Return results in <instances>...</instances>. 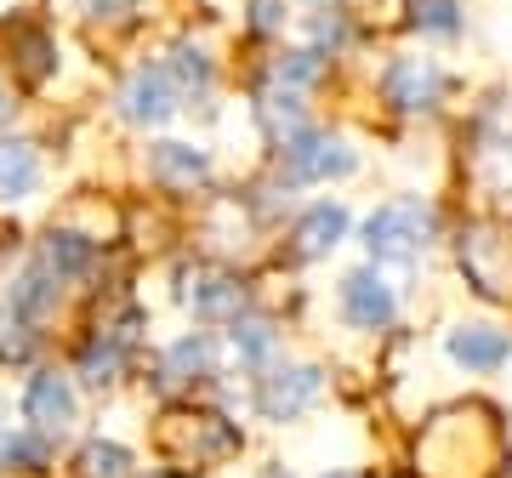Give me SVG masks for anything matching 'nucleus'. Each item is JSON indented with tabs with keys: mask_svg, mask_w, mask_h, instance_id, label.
<instances>
[{
	"mask_svg": "<svg viewBox=\"0 0 512 478\" xmlns=\"http://www.w3.org/2000/svg\"><path fill=\"white\" fill-rule=\"evenodd\" d=\"M353 239H359L365 262H376L387 274H410L444 245V211L427 194H387L382 205H370L359 217Z\"/></svg>",
	"mask_w": 512,
	"mask_h": 478,
	"instance_id": "1",
	"label": "nucleus"
},
{
	"mask_svg": "<svg viewBox=\"0 0 512 478\" xmlns=\"http://www.w3.org/2000/svg\"><path fill=\"white\" fill-rule=\"evenodd\" d=\"M370 86H376L382 114H393V120H439L456 92V74L427 52H387Z\"/></svg>",
	"mask_w": 512,
	"mask_h": 478,
	"instance_id": "2",
	"label": "nucleus"
},
{
	"mask_svg": "<svg viewBox=\"0 0 512 478\" xmlns=\"http://www.w3.org/2000/svg\"><path fill=\"white\" fill-rule=\"evenodd\" d=\"M228 348H222V331H194L171 336L160 353H154V370H148V387L160 399H200V393H222L228 399Z\"/></svg>",
	"mask_w": 512,
	"mask_h": 478,
	"instance_id": "3",
	"label": "nucleus"
},
{
	"mask_svg": "<svg viewBox=\"0 0 512 478\" xmlns=\"http://www.w3.org/2000/svg\"><path fill=\"white\" fill-rule=\"evenodd\" d=\"M268 166H274L291 188H330V183L359 177L365 154H359V143H353L348 131L313 120V126H302L296 137H285V143L268 154Z\"/></svg>",
	"mask_w": 512,
	"mask_h": 478,
	"instance_id": "4",
	"label": "nucleus"
},
{
	"mask_svg": "<svg viewBox=\"0 0 512 478\" xmlns=\"http://www.w3.org/2000/svg\"><path fill=\"white\" fill-rule=\"evenodd\" d=\"M325 365L319 359H279V365L268 370H256L251 387H245V405H251L256 422H268V427H296L302 416H313L319 410V399H325Z\"/></svg>",
	"mask_w": 512,
	"mask_h": 478,
	"instance_id": "5",
	"label": "nucleus"
},
{
	"mask_svg": "<svg viewBox=\"0 0 512 478\" xmlns=\"http://www.w3.org/2000/svg\"><path fill=\"white\" fill-rule=\"evenodd\" d=\"M336 319H342V331L382 342L387 331H399V319H404L399 279L387 268H376V262H353L348 274L336 279Z\"/></svg>",
	"mask_w": 512,
	"mask_h": 478,
	"instance_id": "6",
	"label": "nucleus"
},
{
	"mask_svg": "<svg viewBox=\"0 0 512 478\" xmlns=\"http://www.w3.org/2000/svg\"><path fill=\"white\" fill-rule=\"evenodd\" d=\"M177 302H183V313L194 325L222 331L245 308H256V285L239 268H228V262H188L183 274H177Z\"/></svg>",
	"mask_w": 512,
	"mask_h": 478,
	"instance_id": "7",
	"label": "nucleus"
},
{
	"mask_svg": "<svg viewBox=\"0 0 512 478\" xmlns=\"http://www.w3.org/2000/svg\"><path fill=\"white\" fill-rule=\"evenodd\" d=\"M348 239H353V205L336 200V194H319V200L296 205V217L285 222L279 262L285 268H313V262H330Z\"/></svg>",
	"mask_w": 512,
	"mask_h": 478,
	"instance_id": "8",
	"label": "nucleus"
},
{
	"mask_svg": "<svg viewBox=\"0 0 512 478\" xmlns=\"http://www.w3.org/2000/svg\"><path fill=\"white\" fill-rule=\"evenodd\" d=\"M183 114V92H177V80L165 74L160 57H137L126 74H120V86H114V120L131 131H160L171 126Z\"/></svg>",
	"mask_w": 512,
	"mask_h": 478,
	"instance_id": "9",
	"label": "nucleus"
},
{
	"mask_svg": "<svg viewBox=\"0 0 512 478\" xmlns=\"http://www.w3.org/2000/svg\"><path fill=\"white\" fill-rule=\"evenodd\" d=\"M245 114H251L256 137H262V148L274 154L285 137H296L302 126H313V97L296 92V86H285L268 63L251 74V92H245Z\"/></svg>",
	"mask_w": 512,
	"mask_h": 478,
	"instance_id": "10",
	"label": "nucleus"
},
{
	"mask_svg": "<svg viewBox=\"0 0 512 478\" xmlns=\"http://www.w3.org/2000/svg\"><path fill=\"white\" fill-rule=\"evenodd\" d=\"M18 410H23V427H35L52 444H63L80 427V382L57 365H35L18 393Z\"/></svg>",
	"mask_w": 512,
	"mask_h": 478,
	"instance_id": "11",
	"label": "nucleus"
},
{
	"mask_svg": "<svg viewBox=\"0 0 512 478\" xmlns=\"http://www.w3.org/2000/svg\"><path fill=\"white\" fill-rule=\"evenodd\" d=\"M143 171L165 194H200L217 183V154L205 143H188V137H154L143 148Z\"/></svg>",
	"mask_w": 512,
	"mask_h": 478,
	"instance_id": "12",
	"label": "nucleus"
},
{
	"mask_svg": "<svg viewBox=\"0 0 512 478\" xmlns=\"http://www.w3.org/2000/svg\"><path fill=\"white\" fill-rule=\"evenodd\" d=\"M0 63L12 69V80L18 86H46L57 74V35H52V23H40V18H29V12H12V18L0 23Z\"/></svg>",
	"mask_w": 512,
	"mask_h": 478,
	"instance_id": "13",
	"label": "nucleus"
},
{
	"mask_svg": "<svg viewBox=\"0 0 512 478\" xmlns=\"http://www.w3.org/2000/svg\"><path fill=\"white\" fill-rule=\"evenodd\" d=\"M444 359L461 376H501L512 365V331L495 319H456L444 331Z\"/></svg>",
	"mask_w": 512,
	"mask_h": 478,
	"instance_id": "14",
	"label": "nucleus"
},
{
	"mask_svg": "<svg viewBox=\"0 0 512 478\" xmlns=\"http://www.w3.org/2000/svg\"><path fill=\"white\" fill-rule=\"evenodd\" d=\"M165 74L177 80V92H183V109H200V114H217V86H222V63L217 52L194 35H177L171 46L160 52Z\"/></svg>",
	"mask_w": 512,
	"mask_h": 478,
	"instance_id": "15",
	"label": "nucleus"
},
{
	"mask_svg": "<svg viewBox=\"0 0 512 478\" xmlns=\"http://www.w3.org/2000/svg\"><path fill=\"white\" fill-rule=\"evenodd\" d=\"M222 348H228V365L256 376V370H268L285 359V319L256 302V308L239 313L234 325H222Z\"/></svg>",
	"mask_w": 512,
	"mask_h": 478,
	"instance_id": "16",
	"label": "nucleus"
},
{
	"mask_svg": "<svg viewBox=\"0 0 512 478\" xmlns=\"http://www.w3.org/2000/svg\"><path fill=\"white\" fill-rule=\"evenodd\" d=\"M35 262L46 274H57L63 285H86L97 274V262H103V239L86 234V228H74V222H52L35 239Z\"/></svg>",
	"mask_w": 512,
	"mask_h": 478,
	"instance_id": "17",
	"label": "nucleus"
},
{
	"mask_svg": "<svg viewBox=\"0 0 512 478\" xmlns=\"http://www.w3.org/2000/svg\"><path fill=\"white\" fill-rule=\"evenodd\" d=\"M131 370H137V353L126 348V342H114L109 331H86L80 342H74V365L69 376L80 382V393H114V387L126 382Z\"/></svg>",
	"mask_w": 512,
	"mask_h": 478,
	"instance_id": "18",
	"label": "nucleus"
},
{
	"mask_svg": "<svg viewBox=\"0 0 512 478\" xmlns=\"http://www.w3.org/2000/svg\"><path fill=\"white\" fill-rule=\"evenodd\" d=\"M46 188V160L29 137H0V205H29Z\"/></svg>",
	"mask_w": 512,
	"mask_h": 478,
	"instance_id": "19",
	"label": "nucleus"
},
{
	"mask_svg": "<svg viewBox=\"0 0 512 478\" xmlns=\"http://www.w3.org/2000/svg\"><path fill=\"white\" fill-rule=\"evenodd\" d=\"M6 302H12L18 313H29L35 325H52L57 313H63V302H69V285H63L57 274H46V268L29 257L18 274L6 279Z\"/></svg>",
	"mask_w": 512,
	"mask_h": 478,
	"instance_id": "20",
	"label": "nucleus"
},
{
	"mask_svg": "<svg viewBox=\"0 0 512 478\" xmlns=\"http://www.w3.org/2000/svg\"><path fill=\"white\" fill-rule=\"evenodd\" d=\"M404 35H416L421 46H461L467 40V6L461 0H404Z\"/></svg>",
	"mask_w": 512,
	"mask_h": 478,
	"instance_id": "21",
	"label": "nucleus"
},
{
	"mask_svg": "<svg viewBox=\"0 0 512 478\" xmlns=\"http://www.w3.org/2000/svg\"><path fill=\"white\" fill-rule=\"evenodd\" d=\"M302 40L313 52H325L330 63H342L365 46V23L353 18L348 6H319V12H302Z\"/></svg>",
	"mask_w": 512,
	"mask_h": 478,
	"instance_id": "22",
	"label": "nucleus"
},
{
	"mask_svg": "<svg viewBox=\"0 0 512 478\" xmlns=\"http://www.w3.org/2000/svg\"><path fill=\"white\" fill-rule=\"evenodd\" d=\"M40 359H46V325L0 296V370H35Z\"/></svg>",
	"mask_w": 512,
	"mask_h": 478,
	"instance_id": "23",
	"label": "nucleus"
},
{
	"mask_svg": "<svg viewBox=\"0 0 512 478\" xmlns=\"http://www.w3.org/2000/svg\"><path fill=\"white\" fill-rule=\"evenodd\" d=\"M57 467V444L35 427H12L6 439H0V478H46Z\"/></svg>",
	"mask_w": 512,
	"mask_h": 478,
	"instance_id": "24",
	"label": "nucleus"
},
{
	"mask_svg": "<svg viewBox=\"0 0 512 478\" xmlns=\"http://www.w3.org/2000/svg\"><path fill=\"white\" fill-rule=\"evenodd\" d=\"M268 69H274L285 86H296V92L313 97L330 80V69H336V63H330L325 52H313L308 40H285V46H274V52H268Z\"/></svg>",
	"mask_w": 512,
	"mask_h": 478,
	"instance_id": "25",
	"label": "nucleus"
},
{
	"mask_svg": "<svg viewBox=\"0 0 512 478\" xmlns=\"http://www.w3.org/2000/svg\"><path fill=\"white\" fill-rule=\"evenodd\" d=\"M143 467H137V450L120 439H86L80 450H74V478H137Z\"/></svg>",
	"mask_w": 512,
	"mask_h": 478,
	"instance_id": "26",
	"label": "nucleus"
},
{
	"mask_svg": "<svg viewBox=\"0 0 512 478\" xmlns=\"http://www.w3.org/2000/svg\"><path fill=\"white\" fill-rule=\"evenodd\" d=\"M291 0H245V35L262 40V46H279L285 29H291Z\"/></svg>",
	"mask_w": 512,
	"mask_h": 478,
	"instance_id": "27",
	"label": "nucleus"
},
{
	"mask_svg": "<svg viewBox=\"0 0 512 478\" xmlns=\"http://www.w3.org/2000/svg\"><path fill=\"white\" fill-rule=\"evenodd\" d=\"M74 12L86 23H103V29H120V23H137L143 0H74Z\"/></svg>",
	"mask_w": 512,
	"mask_h": 478,
	"instance_id": "28",
	"label": "nucleus"
},
{
	"mask_svg": "<svg viewBox=\"0 0 512 478\" xmlns=\"http://www.w3.org/2000/svg\"><path fill=\"white\" fill-rule=\"evenodd\" d=\"M12 120H18V92H12V86L0 80V137L12 131Z\"/></svg>",
	"mask_w": 512,
	"mask_h": 478,
	"instance_id": "29",
	"label": "nucleus"
},
{
	"mask_svg": "<svg viewBox=\"0 0 512 478\" xmlns=\"http://www.w3.org/2000/svg\"><path fill=\"white\" fill-rule=\"evenodd\" d=\"M137 478H194L188 467H177V461H165V467H143Z\"/></svg>",
	"mask_w": 512,
	"mask_h": 478,
	"instance_id": "30",
	"label": "nucleus"
},
{
	"mask_svg": "<svg viewBox=\"0 0 512 478\" xmlns=\"http://www.w3.org/2000/svg\"><path fill=\"white\" fill-rule=\"evenodd\" d=\"M319 478H376V473H370V467H325Z\"/></svg>",
	"mask_w": 512,
	"mask_h": 478,
	"instance_id": "31",
	"label": "nucleus"
},
{
	"mask_svg": "<svg viewBox=\"0 0 512 478\" xmlns=\"http://www.w3.org/2000/svg\"><path fill=\"white\" fill-rule=\"evenodd\" d=\"M256 478H296V473L285 467V461H262V473H256Z\"/></svg>",
	"mask_w": 512,
	"mask_h": 478,
	"instance_id": "32",
	"label": "nucleus"
},
{
	"mask_svg": "<svg viewBox=\"0 0 512 478\" xmlns=\"http://www.w3.org/2000/svg\"><path fill=\"white\" fill-rule=\"evenodd\" d=\"M291 6H308V12H319V6H348V0H291Z\"/></svg>",
	"mask_w": 512,
	"mask_h": 478,
	"instance_id": "33",
	"label": "nucleus"
}]
</instances>
